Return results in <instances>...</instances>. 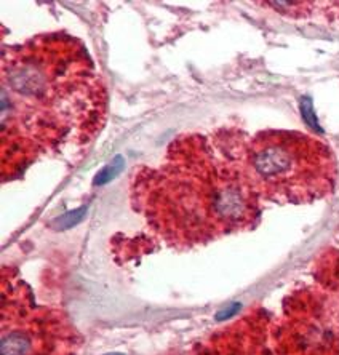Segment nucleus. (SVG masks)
Listing matches in <instances>:
<instances>
[{"instance_id":"f257e3e1","label":"nucleus","mask_w":339,"mask_h":355,"mask_svg":"<svg viewBox=\"0 0 339 355\" xmlns=\"http://www.w3.org/2000/svg\"><path fill=\"white\" fill-rule=\"evenodd\" d=\"M107 92L85 45L44 34L3 46L0 165L12 180L42 157L90 144L106 123Z\"/></svg>"},{"instance_id":"f03ea898","label":"nucleus","mask_w":339,"mask_h":355,"mask_svg":"<svg viewBox=\"0 0 339 355\" xmlns=\"http://www.w3.org/2000/svg\"><path fill=\"white\" fill-rule=\"evenodd\" d=\"M238 139L186 133L157 166L133 176L132 205L150 231L184 250L252 227L261 197L238 160Z\"/></svg>"},{"instance_id":"7ed1b4c3","label":"nucleus","mask_w":339,"mask_h":355,"mask_svg":"<svg viewBox=\"0 0 339 355\" xmlns=\"http://www.w3.org/2000/svg\"><path fill=\"white\" fill-rule=\"evenodd\" d=\"M237 154L261 200L311 203L335 189V154L311 135L264 130L250 139H238Z\"/></svg>"},{"instance_id":"20e7f679","label":"nucleus","mask_w":339,"mask_h":355,"mask_svg":"<svg viewBox=\"0 0 339 355\" xmlns=\"http://www.w3.org/2000/svg\"><path fill=\"white\" fill-rule=\"evenodd\" d=\"M0 355H77L79 333L64 312L37 304L29 285L2 270Z\"/></svg>"},{"instance_id":"39448f33","label":"nucleus","mask_w":339,"mask_h":355,"mask_svg":"<svg viewBox=\"0 0 339 355\" xmlns=\"http://www.w3.org/2000/svg\"><path fill=\"white\" fill-rule=\"evenodd\" d=\"M315 277L317 282L311 286L339 343V253L323 258Z\"/></svg>"},{"instance_id":"423d86ee","label":"nucleus","mask_w":339,"mask_h":355,"mask_svg":"<svg viewBox=\"0 0 339 355\" xmlns=\"http://www.w3.org/2000/svg\"><path fill=\"white\" fill-rule=\"evenodd\" d=\"M123 168V160L122 157H116L114 159L111 164H107L104 168L100 171V173L96 175L95 178V184L100 186V184H106V182L112 181L114 178H116L120 171Z\"/></svg>"},{"instance_id":"0eeeda50","label":"nucleus","mask_w":339,"mask_h":355,"mask_svg":"<svg viewBox=\"0 0 339 355\" xmlns=\"http://www.w3.org/2000/svg\"><path fill=\"white\" fill-rule=\"evenodd\" d=\"M85 213H87V207H82V208H79V210H74V211L67 213V215H64L62 218L56 219V221L53 223V226L56 229H69L72 226H76L77 223H80Z\"/></svg>"},{"instance_id":"6e6552de","label":"nucleus","mask_w":339,"mask_h":355,"mask_svg":"<svg viewBox=\"0 0 339 355\" xmlns=\"http://www.w3.org/2000/svg\"><path fill=\"white\" fill-rule=\"evenodd\" d=\"M301 109H302V112H304V114H302V116H304L306 122L309 123V125H312V128L319 130V132H320L319 123L315 122V116H314V111H312V104H311L309 99H302V103H301Z\"/></svg>"},{"instance_id":"1a4fd4ad","label":"nucleus","mask_w":339,"mask_h":355,"mask_svg":"<svg viewBox=\"0 0 339 355\" xmlns=\"http://www.w3.org/2000/svg\"><path fill=\"white\" fill-rule=\"evenodd\" d=\"M240 311V304H231L229 307H224V309L221 312H218V314L215 315L216 320H226V318H232L234 315L237 314V312Z\"/></svg>"},{"instance_id":"9d476101","label":"nucleus","mask_w":339,"mask_h":355,"mask_svg":"<svg viewBox=\"0 0 339 355\" xmlns=\"http://www.w3.org/2000/svg\"><path fill=\"white\" fill-rule=\"evenodd\" d=\"M107 355H123V354H107Z\"/></svg>"}]
</instances>
